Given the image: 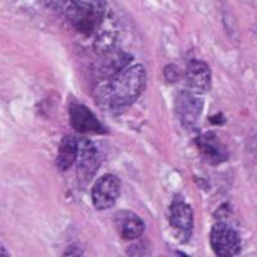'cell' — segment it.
Listing matches in <instances>:
<instances>
[{"mask_svg":"<svg viewBox=\"0 0 257 257\" xmlns=\"http://www.w3.org/2000/svg\"><path fill=\"white\" fill-rule=\"evenodd\" d=\"M210 245L219 257L238 256L242 251L239 231L224 221L215 222L210 231Z\"/></svg>","mask_w":257,"mask_h":257,"instance_id":"5","label":"cell"},{"mask_svg":"<svg viewBox=\"0 0 257 257\" xmlns=\"http://www.w3.org/2000/svg\"><path fill=\"white\" fill-rule=\"evenodd\" d=\"M113 225L123 240L132 242L142 237L146 231V222L133 211L121 210L113 215Z\"/></svg>","mask_w":257,"mask_h":257,"instance_id":"12","label":"cell"},{"mask_svg":"<svg viewBox=\"0 0 257 257\" xmlns=\"http://www.w3.org/2000/svg\"><path fill=\"white\" fill-rule=\"evenodd\" d=\"M107 18V3L100 0H72L64 7V20L68 26L85 39H93Z\"/></svg>","mask_w":257,"mask_h":257,"instance_id":"2","label":"cell"},{"mask_svg":"<svg viewBox=\"0 0 257 257\" xmlns=\"http://www.w3.org/2000/svg\"><path fill=\"white\" fill-rule=\"evenodd\" d=\"M188 90L197 94H206L212 88V72L208 64L201 59H192L188 62L184 73Z\"/></svg>","mask_w":257,"mask_h":257,"instance_id":"11","label":"cell"},{"mask_svg":"<svg viewBox=\"0 0 257 257\" xmlns=\"http://www.w3.org/2000/svg\"><path fill=\"white\" fill-rule=\"evenodd\" d=\"M68 117L70 125L80 134H105L108 132L88 105L81 103L75 102L70 105Z\"/></svg>","mask_w":257,"mask_h":257,"instance_id":"9","label":"cell"},{"mask_svg":"<svg viewBox=\"0 0 257 257\" xmlns=\"http://www.w3.org/2000/svg\"><path fill=\"white\" fill-rule=\"evenodd\" d=\"M2 256H9V253H7V251L6 249H4V245L2 244Z\"/></svg>","mask_w":257,"mask_h":257,"instance_id":"18","label":"cell"},{"mask_svg":"<svg viewBox=\"0 0 257 257\" xmlns=\"http://www.w3.org/2000/svg\"><path fill=\"white\" fill-rule=\"evenodd\" d=\"M117 25L114 24L112 18H107L102 29L96 32V35L91 41V49L98 56H103L107 53H111L117 49V43H118V30Z\"/></svg>","mask_w":257,"mask_h":257,"instance_id":"13","label":"cell"},{"mask_svg":"<svg viewBox=\"0 0 257 257\" xmlns=\"http://www.w3.org/2000/svg\"><path fill=\"white\" fill-rule=\"evenodd\" d=\"M205 100L189 90H180L175 96L174 109L180 125L184 128H193L203 112Z\"/></svg>","mask_w":257,"mask_h":257,"instance_id":"6","label":"cell"},{"mask_svg":"<svg viewBox=\"0 0 257 257\" xmlns=\"http://www.w3.org/2000/svg\"><path fill=\"white\" fill-rule=\"evenodd\" d=\"M146 86V68L143 64H134L112 79L98 82L94 88V98L104 112L121 114L141 98Z\"/></svg>","mask_w":257,"mask_h":257,"instance_id":"1","label":"cell"},{"mask_svg":"<svg viewBox=\"0 0 257 257\" xmlns=\"http://www.w3.org/2000/svg\"><path fill=\"white\" fill-rule=\"evenodd\" d=\"M80 152V139L75 135H64L58 147L56 157V166L59 171H68L76 165Z\"/></svg>","mask_w":257,"mask_h":257,"instance_id":"14","label":"cell"},{"mask_svg":"<svg viewBox=\"0 0 257 257\" xmlns=\"http://www.w3.org/2000/svg\"><path fill=\"white\" fill-rule=\"evenodd\" d=\"M198 153L202 161L210 166H217L229 160L230 152L228 146L219 138L215 132H206L194 138Z\"/></svg>","mask_w":257,"mask_h":257,"instance_id":"7","label":"cell"},{"mask_svg":"<svg viewBox=\"0 0 257 257\" xmlns=\"http://www.w3.org/2000/svg\"><path fill=\"white\" fill-rule=\"evenodd\" d=\"M121 196V180L113 174H104L91 188V202L95 210L105 211L116 205Z\"/></svg>","mask_w":257,"mask_h":257,"instance_id":"8","label":"cell"},{"mask_svg":"<svg viewBox=\"0 0 257 257\" xmlns=\"http://www.w3.org/2000/svg\"><path fill=\"white\" fill-rule=\"evenodd\" d=\"M133 56L123 50H113L111 53L100 56V59L94 66V77L98 82L112 79L122 72L133 62Z\"/></svg>","mask_w":257,"mask_h":257,"instance_id":"10","label":"cell"},{"mask_svg":"<svg viewBox=\"0 0 257 257\" xmlns=\"http://www.w3.org/2000/svg\"><path fill=\"white\" fill-rule=\"evenodd\" d=\"M82 254H84L82 251L77 248V247H68L63 253V256H82Z\"/></svg>","mask_w":257,"mask_h":257,"instance_id":"17","label":"cell"},{"mask_svg":"<svg viewBox=\"0 0 257 257\" xmlns=\"http://www.w3.org/2000/svg\"><path fill=\"white\" fill-rule=\"evenodd\" d=\"M102 149L89 139H80V152L76 161V178L81 188L90 184L103 162Z\"/></svg>","mask_w":257,"mask_h":257,"instance_id":"4","label":"cell"},{"mask_svg":"<svg viewBox=\"0 0 257 257\" xmlns=\"http://www.w3.org/2000/svg\"><path fill=\"white\" fill-rule=\"evenodd\" d=\"M210 122L212 123V125L221 126L226 122V118H225V116L221 113V112H217L216 114H213V116L210 117Z\"/></svg>","mask_w":257,"mask_h":257,"instance_id":"16","label":"cell"},{"mask_svg":"<svg viewBox=\"0 0 257 257\" xmlns=\"http://www.w3.org/2000/svg\"><path fill=\"white\" fill-rule=\"evenodd\" d=\"M164 75L167 81L171 82V84L179 81V79H180V72H179L178 67H176L175 64H167L166 67H165Z\"/></svg>","mask_w":257,"mask_h":257,"instance_id":"15","label":"cell"},{"mask_svg":"<svg viewBox=\"0 0 257 257\" xmlns=\"http://www.w3.org/2000/svg\"><path fill=\"white\" fill-rule=\"evenodd\" d=\"M169 224L174 237L180 243H188L194 229V213L192 206L181 194H175L169 207Z\"/></svg>","mask_w":257,"mask_h":257,"instance_id":"3","label":"cell"}]
</instances>
